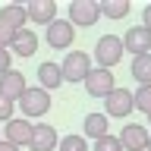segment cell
I'll return each mask as SVG.
<instances>
[{
  "mask_svg": "<svg viewBox=\"0 0 151 151\" xmlns=\"http://www.w3.org/2000/svg\"><path fill=\"white\" fill-rule=\"evenodd\" d=\"M57 145H60V135H57L54 126L38 123L35 129H32V142H28L32 151H57Z\"/></svg>",
  "mask_w": 151,
  "mask_h": 151,
  "instance_id": "obj_12",
  "label": "cell"
},
{
  "mask_svg": "<svg viewBox=\"0 0 151 151\" xmlns=\"http://www.w3.org/2000/svg\"><path fill=\"white\" fill-rule=\"evenodd\" d=\"M69 25H82V28H88V25H94L98 19H101V6H98V0H73L69 3Z\"/></svg>",
  "mask_w": 151,
  "mask_h": 151,
  "instance_id": "obj_5",
  "label": "cell"
},
{
  "mask_svg": "<svg viewBox=\"0 0 151 151\" xmlns=\"http://www.w3.org/2000/svg\"><path fill=\"white\" fill-rule=\"evenodd\" d=\"M82 135H85V139H91V142L104 139V135H110L107 116H104V113H88V116L82 120Z\"/></svg>",
  "mask_w": 151,
  "mask_h": 151,
  "instance_id": "obj_15",
  "label": "cell"
},
{
  "mask_svg": "<svg viewBox=\"0 0 151 151\" xmlns=\"http://www.w3.org/2000/svg\"><path fill=\"white\" fill-rule=\"evenodd\" d=\"M0 22H6V25H9V28H16V32L28 28V16H25V6H22V3H6V6L0 9Z\"/></svg>",
  "mask_w": 151,
  "mask_h": 151,
  "instance_id": "obj_17",
  "label": "cell"
},
{
  "mask_svg": "<svg viewBox=\"0 0 151 151\" xmlns=\"http://www.w3.org/2000/svg\"><path fill=\"white\" fill-rule=\"evenodd\" d=\"M57 151H91V148H88L85 135H63L60 145H57Z\"/></svg>",
  "mask_w": 151,
  "mask_h": 151,
  "instance_id": "obj_20",
  "label": "cell"
},
{
  "mask_svg": "<svg viewBox=\"0 0 151 151\" xmlns=\"http://www.w3.org/2000/svg\"><path fill=\"white\" fill-rule=\"evenodd\" d=\"M132 101H135V110L151 113V85H139V88L132 91Z\"/></svg>",
  "mask_w": 151,
  "mask_h": 151,
  "instance_id": "obj_21",
  "label": "cell"
},
{
  "mask_svg": "<svg viewBox=\"0 0 151 151\" xmlns=\"http://www.w3.org/2000/svg\"><path fill=\"white\" fill-rule=\"evenodd\" d=\"M145 151H151V135H148V145H145Z\"/></svg>",
  "mask_w": 151,
  "mask_h": 151,
  "instance_id": "obj_28",
  "label": "cell"
},
{
  "mask_svg": "<svg viewBox=\"0 0 151 151\" xmlns=\"http://www.w3.org/2000/svg\"><path fill=\"white\" fill-rule=\"evenodd\" d=\"M135 110V101H132V91L126 88H113L107 98H104V116H129Z\"/></svg>",
  "mask_w": 151,
  "mask_h": 151,
  "instance_id": "obj_7",
  "label": "cell"
},
{
  "mask_svg": "<svg viewBox=\"0 0 151 151\" xmlns=\"http://www.w3.org/2000/svg\"><path fill=\"white\" fill-rule=\"evenodd\" d=\"M0 151H19V148H13L9 142H3V139H0Z\"/></svg>",
  "mask_w": 151,
  "mask_h": 151,
  "instance_id": "obj_27",
  "label": "cell"
},
{
  "mask_svg": "<svg viewBox=\"0 0 151 151\" xmlns=\"http://www.w3.org/2000/svg\"><path fill=\"white\" fill-rule=\"evenodd\" d=\"M148 135L151 132L142 126V123H126L120 129V145H123V151H145V145H148Z\"/></svg>",
  "mask_w": 151,
  "mask_h": 151,
  "instance_id": "obj_10",
  "label": "cell"
},
{
  "mask_svg": "<svg viewBox=\"0 0 151 151\" xmlns=\"http://www.w3.org/2000/svg\"><path fill=\"white\" fill-rule=\"evenodd\" d=\"M60 73H63V82H85V76L91 73V57L85 50H66L63 63H60Z\"/></svg>",
  "mask_w": 151,
  "mask_h": 151,
  "instance_id": "obj_3",
  "label": "cell"
},
{
  "mask_svg": "<svg viewBox=\"0 0 151 151\" xmlns=\"http://www.w3.org/2000/svg\"><path fill=\"white\" fill-rule=\"evenodd\" d=\"M98 6H101V16H107V19H126L132 3L129 0H98Z\"/></svg>",
  "mask_w": 151,
  "mask_h": 151,
  "instance_id": "obj_19",
  "label": "cell"
},
{
  "mask_svg": "<svg viewBox=\"0 0 151 151\" xmlns=\"http://www.w3.org/2000/svg\"><path fill=\"white\" fill-rule=\"evenodd\" d=\"M60 85H63L60 63H54V60H44V63L38 66V88H44V91L50 94L54 88H60Z\"/></svg>",
  "mask_w": 151,
  "mask_h": 151,
  "instance_id": "obj_14",
  "label": "cell"
},
{
  "mask_svg": "<svg viewBox=\"0 0 151 151\" xmlns=\"http://www.w3.org/2000/svg\"><path fill=\"white\" fill-rule=\"evenodd\" d=\"M129 73L139 85H151V54H142V57H132L129 63Z\"/></svg>",
  "mask_w": 151,
  "mask_h": 151,
  "instance_id": "obj_18",
  "label": "cell"
},
{
  "mask_svg": "<svg viewBox=\"0 0 151 151\" xmlns=\"http://www.w3.org/2000/svg\"><path fill=\"white\" fill-rule=\"evenodd\" d=\"M148 126H151V113H148Z\"/></svg>",
  "mask_w": 151,
  "mask_h": 151,
  "instance_id": "obj_30",
  "label": "cell"
},
{
  "mask_svg": "<svg viewBox=\"0 0 151 151\" xmlns=\"http://www.w3.org/2000/svg\"><path fill=\"white\" fill-rule=\"evenodd\" d=\"M0 139H3V126H0Z\"/></svg>",
  "mask_w": 151,
  "mask_h": 151,
  "instance_id": "obj_29",
  "label": "cell"
},
{
  "mask_svg": "<svg viewBox=\"0 0 151 151\" xmlns=\"http://www.w3.org/2000/svg\"><path fill=\"white\" fill-rule=\"evenodd\" d=\"M123 50L132 57H142V54H151V32L145 25H132L126 28L123 35Z\"/></svg>",
  "mask_w": 151,
  "mask_h": 151,
  "instance_id": "obj_9",
  "label": "cell"
},
{
  "mask_svg": "<svg viewBox=\"0 0 151 151\" xmlns=\"http://www.w3.org/2000/svg\"><path fill=\"white\" fill-rule=\"evenodd\" d=\"M13 110H16V104L0 94V123H9V120H13Z\"/></svg>",
  "mask_w": 151,
  "mask_h": 151,
  "instance_id": "obj_24",
  "label": "cell"
},
{
  "mask_svg": "<svg viewBox=\"0 0 151 151\" xmlns=\"http://www.w3.org/2000/svg\"><path fill=\"white\" fill-rule=\"evenodd\" d=\"M35 50H38V35H35V32H32V28L16 32L13 44H9V54H16V57H32Z\"/></svg>",
  "mask_w": 151,
  "mask_h": 151,
  "instance_id": "obj_16",
  "label": "cell"
},
{
  "mask_svg": "<svg viewBox=\"0 0 151 151\" xmlns=\"http://www.w3.org/2000/svg\"><path fill=\"white\" fill-rule=\"evenodd\" d=\"M85 91L91 94V98H107V94L116 88V82H113V73L110 69H98V66H91V73L85 76Z\"/></svg>",
  "mask_w": 151,
  "mask_h": 151,
  "instance_id": "obj_8",
  "label": "cell"
},
{
  "mask_svg": "<svg viewBox=\"0 0 151 151\" xmlns=\"http://www.w3.org/2000/svg\"><path fill=\"white\" fill-rule=\"evenodd\" d=\"M123 38L120 35H101L98 44H94V63L98 69H113V66L123 60Z\"/></svg>",
  "mask_w": 151,
  "mask_h": 151,
  "instance_id": "obj_1",
  "label": "cell"
},
{
  "mask_svg": "<svg viewBox=\"0 0 151 151\" xmlns=\"http://www.w3.org/2000/svg\"><path fill=\"white\" fill-rule=\"evenodd\" d=\"M32 129H35V123H28L25 116H13V120L3 126V142H9L13 148H28Z\"/></svg>",
  "mask_w": 151,
  "mask_h": 151,
  "instance_id": "obj_6",
  "label": "cell"
},
{
  "mask_svg": "<svg viewBox=\"0 0 151 151\" xmlns=\"http://www.w3.org/2000/svg\"><path fill=\"white\" fill-rule=\"evenodd\" d=\"M91 151H123V145H120V139H116V135H104V139L94 142Z\"/></svg>",
  "mask_w": 151,
  "mask_h": 151,
  "instance_id": "obj_22",
  "label": "cell"
},
{
  "mask_svg": "<svg viewBox=\"0 0 151 151\" xmlns=\"http://www.w3.org/2000/svg\"><path fill=\"white\" fill-rule=\"evenodd\" d=\"M25 88H28V85H25V76L19 73V69H9V73L0 76V94H3V98H9L13 104L22 98V91H25Z\"/></svg>",
  "mask_w": 151,
  "mask_h": 151,
  "instance_id": "obj_13",
  "label": "cell"
},
{
  "mask_svg": "<svg viewBox=\"0 0 151 151\" xmlns=\"http://www.w3.org/2000/svg\"><path fill=\"white\" fill-rule=\"evenodd\" d=\"M44 41H47V47H54V50H69L73 41H76V28L69 25V19H54V22L44 28Z\"/></svg>",
  "mask_w": 151,
  "mask_h": 151,
  "instance_id": "obj_4",
  "label": "cell"
},
{
  "mask_svg": "<svg viewBox=\"0 0 151 151\" xmlns=\"http://www.w3.org/2000/svg\"><path fill=\"white\" fill-rule=\"evenodd\" d=\"M16 104H19V110H22V116L32 123V120H38V116H44V113L50 110V94L35 85V88H25Z\"/></svg>",
  "mask_w": 151,
  "mask_h": 151,
  "instance_id": "obj_2",
  "label": "cell"
},
{
  "mask_svg": "<svg viewBox=\"0 0 151 151\" xmlns=\"http://www.w3.org/2000/svg\"><path fill=\"white\" fill-rule=\"evenodd\" d=\"M25 16H28V22L47 28L57 19V0H28L25 3Z\"/></svg>",
  "mask_w": 151,
  "mask_h": 151,
  "instance_id": "obj_11",
  "label": "cell"
},
{
  "mask_svg": "<svg viewBox=\"0 0 151 151\" xmlns=\"http://www.w3.org/2000/svg\"><path fill=\"white\" fill-rule=\"evenodd\" d=\"M13 38H16V28H9L6 22H0V47H3V50H9Z\"/></svg>",
  "mask_w": 151,
  "mask_h": 151,
  "instance_id": "obj_23",
  "label": "cell"
},
{
  "mask_svg": "<svg viewBox=\"0 0 151 151\" xmlns=\"http://www.w3.org/2000/svg\"><path fill=\"white\" fill-rule=\"evenodd\" d=\"M142 25H145V28L151 32V3H148L145 9H142Z\"/></svg>",
  "mask_w": 151,
  "mask_h": 151,
  "instance_id": "obj_26",
  "label": "cell"
},
{
  "mask_svg": "<svg viewBox=\"0 0 151 151\" xmlns=\"http://www.w3.org/2000/svg\"><path fill=\"white\" fill-rule=\"evenodd\" d=\"M9 69H13V54L0 47V76H3V73H9Z\"/></svg>",
  "mask_w": 151,
  "mask_h": 151,
  "instance_id": "obj_25",
  "label": "cell"
}]
</instances>
